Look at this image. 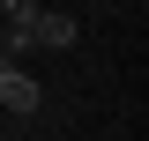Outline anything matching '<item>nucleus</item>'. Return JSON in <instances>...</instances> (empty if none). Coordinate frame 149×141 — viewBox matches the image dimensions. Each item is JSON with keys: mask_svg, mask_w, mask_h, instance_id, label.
Wrapping results in <instances>:
<instances>
[{"mask_svg": "<svg viewBox=\"0 0 149 141\" xmlns=\"http://www.w3.org/2000/svg\"><path fill=\"white\" fill-rule=\"evenodd\" d=\"M0 141H8V134H0Z\"/></svg>", "mask_w": 149, "mask_h": 141, "instance_id": "nucleus-4", "label": "nucleus"}, {"mask_svg": "<svg viewBox=\"0 0 149 141\" xmlns=\"http://www.w3.org/2000/svg\"><path fill=\"white\" fill-rule=\"evenodd\" d=\"M0 8H8V0H0Z\"/></svg>", "mask_w": 149, "mask_h": 141, "instance_id": "nucleus-3", "label": "nucleus"}, {"mask_svg": "<svg viewBox=\"0 0 149 141\" xmlns=\"http://www.w3.org/2000/svg\"><path fill=\"white\" fill-rule=\"evenodd\" d=\"M30 45H52V52H67V45H74V15H60V8H37Z\"/></svg>", "mask_w": 149, "mask_h": 141, "instance_id": "nucleus-2", "label": "nucleus"}, {"mask_svg": "<svg viewBox=\"0 0 149 141\" xmlns=\"http://www.w3.org/2000/svg\"><path fill=\"white\" fill-rule=\"evenodd\" d=\"M37 104H45V89L15 67V52H0V111H15V119H22V111H37Z\"/></svg>", "mask_w": 149, "mask_h": 141, "instance_id": "nucleus-1", "label": "nucleus"}]
</instances>
